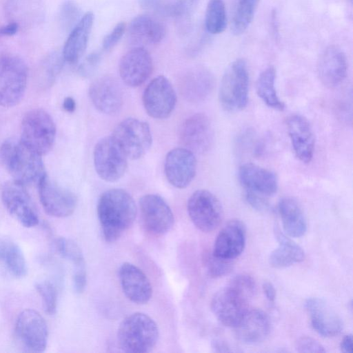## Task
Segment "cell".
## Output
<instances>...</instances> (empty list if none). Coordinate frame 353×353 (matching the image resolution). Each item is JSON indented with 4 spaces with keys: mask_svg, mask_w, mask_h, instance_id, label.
<instances>
[{
    "mask_svg": "<svg viewBox=\"0 0 353 353\" xmlns=\"http://www.w3.org/2000/svg\"><path fill=\"white\" fill-rule=\"evenodd\" d=\"M137 213L136 203L125 190L105 191L97 203V215L103 239L109 243L119 239L134 223Z\"/></svg>",
    "mask_w": 353,
    "mask_h": 353,
    "instance_id": "obj_1",
    "label": "cell"
},
{
    "mask_svg": "<svg viewBox=\"0 0 353 353\" xmlns=\"http://www.w3.org/2000/svg\"><path fill=\"white\" fill-rule=\"evenodd\" d=\"M0 155L13 180L23 185L38 183L46 174L42 156L21 140L5 141L1 145Z\"/></svg>",
    "mask_w": 353,
    "mask_h": 353,
    "instance_id": "obj_2",
    "label": "cell"
},
{
    "mask_svg": "<svg viewBox=\"0 0 353 353\" xmlns=\"http://www.w3.org/2000/svg\"><path fill=\"white\" fill-rule=\"evenodd\" d=\"M159 336V328L148 315L135 312L125 317L117 330L120 348L125 352H148L155 346Z\"/></svg>",
    "mask_w": 353,
    "mask_h": 353,
    "instance_id": "obj_3",
    "label": "cell"
},
{
    "mask_svg": "<svg viewBox=\"0 0 353 353\" xmlns=\"http://www.w3.org/2000/svg\"><path fill=\"white\" fill-rule=\"evenodd\" d=\"M249 73L245 61L237 59L226 68L221 79L219 99L222 108L236 112L245 108L248 100Z\"/></svg>",
    "mask_w": 353,
    "mask_h": 353,
    "instance_id": "obj_4",
    "label": "cell"
},
{
    "mask_svg": "<svg viewBox=\"0 0 353 353\" xmlns=\"http://www.w3.org/2000/svg\"><path fill=\"white\" fill-rule=\"evenodd\" d=\"M28 81V68L20 57L6 54L0 57V105H17L24 96Z\"/></svg>",
    "mask_w": 353,
    "mask_h": 353,
    "instance_id": "obj_5",
    "label": "cell"
},
{
    "mask_svg": "<svg viewBox=\"0 0 353 353\" xmlns=\"http://www.w3.org/2000/svg\"><path fill=\"white\" fill-rule=\"evenodd\" d=\"M56 126L52 117L42 109H34L23 117L21 127V141L43 156L53 147Z\"/></svg>",
    "mask_w": 353,
    "mask_h": 353,
    "instance_id": "obj_6",
    "label": "cell"
},
{
    "mask_svg": "<svg viewBox=\"0 0 353 353\" xmlns=\"http://www.w3.org/2000/svg\"><path fill=\"white\" fill-rule=\"evenodd\" d=\"M112 137L127 157L133 160L143 157L152 142L148 123L135 118L121 121L114 129Z\"/></svg>",
    "mask_w": 353,
    "mask_h": 353,
    "instance_id": "obj_7",
    "label": "cell"
},
{
    "mask_svg": "<svg viewBox=\"0 0 353 353\" xmlns=\"http://www.w3.org/2000/svg\"><path fill=\"white\" fill-rule=\"evenodd\" d=\"M128 157L112 136L100 139L93 152L94 165L99 176L108 182L119 180L128 166Z\"/></svg>",
    "mask_w": 353,
    "mask_h": 353,
    "instance_id": "obj_8",
    "label": "cell"
},
{
    "mask_svg": "<svg viewBox=\"0 0 353 353\" xmlns=\"http://www.w3.org/2000/svg\"><path fill=\"white\" fill-rule=\"evenodd\" d=\"M187 210L193 224L204 232L215 230L223 218L220 201L206 190H198L192 194L187 203Z\"/></svg>",
    "mask_w": 353,
    "mask_h": 353,
    "instance_id": "obj_9",
    "label": "cell"
},
{
    "mask_svg": "<svg viewBox=\"0 0 353 353\" xmlns=\"http://www.w3.org/2000/svg\"><path fill=\"white\" fill-rule=\"evenodd\" d=\"M15 333L27 351H45L48 340V329L46 321L36 310L25 309L19 314L15 323Z\"/></svg>",
    "mask_w": 353,
    "mask_h": 353,
    "instance_id": "obj_10",
    "label": "cell"
},
{
    "mask_svg": "<svg viewBox=\"0 0 353 353\" xmlns=\"http://www.w3.org/2000/svg\"><path fill=\"white\" fill-rule=\"evenodd\" d=\"M142 101L150 117L164 119L173 112L176 103V94L170 81L160 75L154 78L145 87Z\"/></svg>",
    "mask_w": 353,
    "mask_h": 353,
    "instance_id": "obj_11",
    "label": "cell"
},
{
    "mask_svg": "<svg viewBox=\"0 0 353 353\" xmlns=\"http://www.w3.org/2000/svg\"><path fill=\"white\" fill-rule=\"evenodd\" d=\"M1 199L8 212L24 227L32 228L39 223L37 208L25 185L14 180L6 183L1 191Z\"/></svg>",
    "mask_w": 353,
    "mask_h": 353,
    "instance_id": "obj_12",
    "label": "cell"
},
{
    "mask_svg": "<svg viewBox=\"0 0 353 353\" xmlns=\"http://www.w3.org/2000/svg\"><path fill=\"white\" fill-rule=\"evenodd\" d=\"M38 190L41 205L48 214L64 218L75 210V194L52 181L46 174L38 182Z\"/></svg>",
    "mask_w": 353,
    "mask_h": 353,
    "instance_id": "obj_13",
    "label": "cell"
},
{
    "mask_svg": "<svg viewBox=\"0 0 353 353\" xmlns=\"http://www.w3.org/2000/svg\"><path fill=\"white\" fill-rule=\"evenodd\" d=\"M179 137L184 148L194 154L205 153L210 150L214 141L211 121L203 113L190 116L181 124Z\"/></svg>",
    "mask_w": 353,
    "mask_h": 353,
    "instance_id": "obj_14",
    "label": "cell"
},
{
    "mask_svg": "<svg viewBox=\"0 0 353 353\" xmlns=\"http://www.w3.org/2000/svg\"><path fill=\"white\" fill-rule=\"evenodd\" d=\"M141 217L144 228L154 235H163L174 225V215L166 201L159 195L148 194L139 200Z\"/></svg>",
    "mask_w": 353,
    "mask_h": 353,
    "instance_id": "obj_15",
    "label": "cell"
},
{
    "mask_svg": "<svg viewBox=\"0 0 353 353\" xmlns=\"http://www.w3.org/2000/svg\"><path fill=\"white\" fill-rule=\"evenodd\" d=\"M248 302L249 300L228 285L214 295L211 310L221 323L234 327L248 310Z\"/></svg>",
    "mask_w": 353,
    "mask_h": 353,
    "instance_id": "obj_16",
    "label": "cell"
},
{
    "mask_svg": "<svg viewBox=\"0 0 353 353\" xmlns=\"http://www.w3.org/2000/svg\"><path fill=\"white\" fill-rule=\"evenodd\" d=\"M196 160L194 154L185 148L169 151L164 162V172L168 182L179 189L186 188L195 176Z\"/></svg>",
    "mask_w": 353,
    "mask_h": 353,
    "instance_id": "obj_17",
    "label": "cell"
},
{
    "mask_svg": "<svg viewBox=\"0 0 353 353\" xmlns=\"http://www.w3.org/2000/svg\"><path fill=\"white\" fill-rule=\"evenodd\" d=\"M153 68L150 53L141 46L128 50L121 59L119 70L121 79L128 86L135 88L143 84L150 76Z\"/></svg>",
    "mask_w": 353,
    "mask_h": 353,
    "instance_id": "obj_18",
    "label": "cell"
},
{
    "mask_svg": "<svg viewBox=\"0 0 353 353\" xmlns=\"http://www.w3.org/2000/svg\"><path fill=\"white\" fill-rule=\"evenodd\" d=\"M88 92L92 104L103 114H115L122 108V88L112 77L103 76L97 78L90 84Z\"/></svg>",
    "mask_w": 353,
    "mask_h": 353,
    "instance_id": "obj_19",
    "label": "cell"
},
{
    "mask_svg": "<svg viewBox=\"0 0 353 353\" xmlns=\"http://www.w3.org/2000/svg\"><path fill=\"white\" fill-rule=\"evenodd\" d=\"M119 279L125 296L132 302L143 305L152 297V288L145 273L130 263H123L119 269Z\"/></svg>",
    "mask_w": 353,
    "mask_h": 353,
    "instance_id": "obj_20",
    "label": "cell"
},
{
    "mask_svg": "<svg viewBox=\"0 0 353 353\" xmlns=\"http://www.w3.org/2000/svg\"><path fill=\"white\" fill-rule=\"evenodd\" d=\"M316 68L322 84L329 88H336L344 81L347 75L346 56L339 48L330 46L320 55Z\"/></svg>",
    "mask_w": 353,
    "mask_h": 353,
    "instance_id": "obj_21",
    "label": "cell"
},
{
    "mask_svg": "<svg viewBox=\"0 0 353 353\" xmlns=\"http://www.w3.org/2000/svg\"><path fill=\"white\" fill-rule=\"evenodd\" d=\"M245 239L244 223L239 219L230 220L219 232L212 252L218 257L233 260L243 251Z\"/></svg>",
    "mask_w": 353,
    "mask_h": 353,
    "instance_id": "obj_22",
    "label": "cell"
},
{
    "mask_svg": "<svg viewBox=\"0 0 353 353\" xmlns=\"http://www.w3.org/2000/svg\"><path fill=\"white\" fill-rule=\"evenodd\" d=\"M287 129L294 152L302 163H308L314 151V135L312 127L303 116L292 114L287 119Z\"/></svg>",
    "mask_w": 353,
    "mask_h": 353,
    "instance_id": "obj_23",
    "label": "cell"
},
{
    "mask_svg": "<svg viewBox=\"0 0 353 353\" xmlns=\"http://www.w3.org/2000/svg\"><path fill=\"white\" fill-rule=\"evenodd\" d=\"M313 328L325 337L338 335L343 329V321L336 312L325 301L310 298L305 302Z\"/></svg>",
    "mask_w": 353,
    "mask_h": 353,
    "instance_id": "obj_24",
    "label": "cell"
},
{
    "mask_svg": "<svg viewBox=\"0 0 353 353\" xmlns=\"http://www.w3.org/2000/svg\"><path fill=\"white\" fill-rule=\"evenodd\" d=\"M238 174L240 183L246 191L269 196L277 190V177L270 170L248 163L239 167Z\"/></svg>",
    "mask_w": 353,
    "mask_h": 353,
    "instance_id": "obj_25",
    "label": "cell"
},
{
    "mask_svg": "<svg viewBox=\"0 0 353 353\" xmlns=\"http://www.w3.org/2000/svg\"><path fill=\"white\" fill-rule=\"evenodd\" d=\"M270 321L261 310H248L240 322L234 327L236 338L242 343L254 344L263 341L270 331Z\"/></svg>",
    "mask_w": 353,
    "mask_h": 353,
    "instance_id": "obj_26",
    "label": "cell"
},
{
    "mask_svg": "<svg viewBox=\"0 0 353 353\" xmlns=\"http://www.w3.org/2000/svg\"><path fill=\"white\" fill-rule=\"evenodd\" d=\"M94 19V16L92 12H86L70 32L62 51L63 59L68 63L71 64L77 63L84 54Z\"/></svg>",
    "mask_w": 353,
    "mask_h": 353,
    "instance_id": "obj_27",
    "label": "cell"
},
{
    "mask_svg": "<svg viewBox=\"0 0 353 353\" xmlns=\"http://www.w3.org/2000/svg\"><path fill=\"white\" fill-rule=\"evenodd\" d=\"M214 77L206 68L199 67L188 72L182 79L181 90L183 96L192 102L205 99L214 88Z\"/></svg>",
    "mask_w": 353,
    "mask_h": 353,
    "instance_id": "obj_28",
    "label": "cell"
},
{
    "mask_svg": "<svg viewBox=\"0 0 353 353\" xmlns=\"http://www.w3.org/2000/svg\"><path fill=\"white\" fill-rule=\"evenodd\" d=\"M128 33L132 41L141 44H157L165 37L163 24L148 14L135 17L130 23Z\"/></svg>",
    "mask_w": 353,
    "mask_h": 353,
    "instance_id": "obj_29",
    "label": "cell"
},
{
    "mask_svg": "<svg viewBox=\"0 0 353 353\" xmlns=\"http://www.w3.org/2000/svg\"><path fill=\"white\" fill-rule=\"evenodd\" d=\"M278 209L285 234L294 238L303 236L307 223L299 203L292 197H283L279 202Z\"/></svg>",
    "mask_w": 353,
    "mask_h": 353,
    "instance_id": "obj_30",
    "label": "cell"
},
{
    "mask_svg": "<svg viewBox=\"0 0 353 353\" xmlns=\"http://www.w3.org/2000/svg\"><path fill=\"white\" fill-rule=\"evenodd\" d=\"M274 232L279 245L270 255L269 261L272 266L287 268L304 259V251L299 245L282 233L279 228H275Z\"/></svg>",
    "mask_w": 353,
    "mask_h": 353,
    "instance_id": "obj_31",
    "label": "cell"
},
{
    "mask_svg": "<svg viewBox=\"0 0 353 353\" xmlns=\"http://www.w3.org/2000/svg\"><path fill=\"white\" fill-rule=\"evenodd\" d=\"M0 262L15 278L21 279L27 274L28 266L23 252L11 240L5 239L0 242Z\"/></svg>",
    "mask_w": 353,
    "mask_h": 353,
    "instance_id": "obj_32",
    "label": "cell"
},
{
    "mask_svg": "<svg viewBox=\"0 0 353 353\" xmlns=\"http://www.w3.org/2000/svg\"><path fill=\"white\" fill-rule=\"evenodd\" d=\"M276 70L270 65L261 72L256 81V92L267 106L282 111L285 105L279 99L276 88Z\"/></svg>",
    "mask_w": 353,
    "mask_h": 353,
    "instance_id": "obj_33",
    "label": "cell"
},
{
    "mask_svg": "<svg viewBox=\"0 0 353 353\" xmlns=\"http://www.w3.org/2000/svg\"><path fill=\"white\" fill-rule=\"evenodd\" d=\"M260 0H236L230 22L233 34H243L252 23Z\"/></svg>",
    "mask_w": 353,
    "mask_h": 353,
    "instance_id": "obj_34",
    "label": "cell"
},
{
    "mask_svg": "<svg viewBox=\"0 0 353 353\" xmlns=\"http://www.w3.org/2000/svg\"><path fill=\"white\" fill-rule=\"evenodd\" d=\"M205 26L212 34L222 33L227 26V14L223 0H209L205 15Z\"/></svg>",
    "mask_w": 353,
    "mask_h": 353,
    "instance_id": "obj_35",
    "label": "cell"
},
{
    "mask_svg": "<svg viewBox=\"0 0 353 353\" xmlns=\"http://www.w3.org/2000/svg\"><path fill=\"white\" fill-rule=\"evenodd\" d=\"M58 253L64 259L73 263L74 269L85 268V263L81 250L72 240L59 237L55 241Z\"/></svg>",
    "mask_w": 353,
    "mask_h": 353,
    "instance_id": "obj_36",
    "label": "cell"
},
{
    "mask_svg": "<svg viewBox=\"0 0 353 353\" xmlns=\"http://www.w3.org/2000/svg\"><path fill=\"white\" fill-rule=\"evenodd\" d=\"M59 21L66 31H71L82 18L79 5L73 0L64 1L59 8Z\"/></svg>",
    "mask_w": 353,
    "mask_h": 353,
    "instance_id": "obj_37",
    "label": "cell"
},
{
    "mask_svg": "<svg viewBox=\"0 0 353 353\" xmlns=\"http://www.w3.org/2000/svg\"><path fill=\"white\" fill-rule=\"evenodd\" d=\"M232 261L218 257L210 252L204 257V265L210 276L219 278L228 274L232 271Z\"/></svg>",
    "mask_w": 353,
    "mask_h": 353,
    "instance_id": "obj_38",
    "label": "cell"
},
{
    "mask_svg": "<svg viewBox=\"0 0 353 353\" xmlns=\"http://www.w3.org/2000/svg\"><path fill=\"white\" fill-rule=\"evenodd\" d=\"M35 288L39 294L45 312L52 315L57 306V293L54 285L50 281H43L37 283Z\"/></svg>",
    "mask_w": 353,
    "mask_h": 353,
    "instance_id": "obj_39",
    "label": "cell"
},
{
    "mask_svg": "<svg viewBox=\"0 0 353 353\" xmlns=\"http://www.w3.org/2000/svg\"><path fill=\"white\" fill-rule=\"evenodd\" d=\"M248 300L252 299L256 292V285L252 276L240 274L232 279L229 285Z\"/></svg>",
    "mask_w": 353,
    "mask_h": 353,
    "instance_id": "obj_40",
    "label": "cell"
},
{
    "mask_svg": "<svg viewBox=\"0 0 353 353\" xmlns=\"http://www.w3.org/2000/svg\"><path fill=\"white\" fill-rule=\"evenodd\" d=\"M138 2L140 7L148 12L162 17H175L172 1L167 0H138Z\"/></svg>",
    "mask_w": 353,
    "mask_h": 353,
    "instance_id": "obj_41",
    "label": "cell"
},
{
    "mask_svg": "<svg viewBox=\"0 0 353 353\" xmlns=\"http://www.w3.org/2000/svg\"><path fill=\"white\" fill-rule=\"evenodd\" d=\"M63 57L62 53L57 52L50 54L45 63V69L48 82L53 81L59 74L63 63Z\"/></svg>",
    "mask_w": 353,
    "mask_h": 353,
    "instance_id": "obj_42",
    "label": "cell"
},
{
    "mask_svg": "<svg viewBox=\"0 0 353 353\" xmlns=\"http://www.w3.org/2000/svg\"><path fill=\"white\" fill-rule=\"evenodd\" d=\"M295 347L299 352H325V350L323 346L316 339L309 337L303 336L297 340Z\"/></svg>",
    "mask_w": 353,
    "mask_h": 353,
    "instance_id": "obj_43",
    "label": "cell"
},
{
    "mask_svg": "<svg viewBox=\"0 0 353 353\" xmlns=\"http://www.w3.org/2000/svg\"><path fill=\"white\" fill-rule=\"evenodd\" d=\"M125 30V23L123 21L118 23L114 28L107 34L102 42L103 48L109 50L114 48L121 39Z\"/></svg>",
    "mask_w": 353,
    "mask_h": 353,
    "instance_id": "obj_44",
    "label": "cell"
},
{
    "mask_svg": "<svg viewBox=\"0 0 353 353\" xmlns=\"http://www.w3.org/2000/svg\"><path fill=\"white\" fill-rule=\"evenodd\" d=\"M100 61L101 54L99 53L96 52L90 53L79 65L78 68L79 74L84 77H90L97 69Z\"/></svg>",
    "mask_w": 353,
    "mask_h": 353,
    "instance_id": "obj_45",
    "label": "cell"
},
{
    "mask_svg": "<svg viewBox=\"0 0 353 353\" xmlns=\"http://www.w3.org/2000/svg\"><path fill=\"white\" fill-rule=\"evenodd\" d=\"M245 198L248 203L256 210L266 212L270 210V205L264 196L246 191Z\"/></svg>",
    "mask_w": 353,
    "mask_h": 353,
    "instance_id": "obj_46",
    "label": "cell"
},
{
    "mask_svg": "<svg viewBox=\"0 0 353 353\" xmlns=\"http://www.w3.org/2000/svg\"><path fill=\"white\" fill-rule=\"evenodd\" d=\"M199 0H174L172 1L174 5L175 17H187L194 10Z\"/></svg>",
    "mask_w": 353,
    "mask_h": 353,
    "instance_id": "obj_47",
    "label": "cell"
},
{
    "mask_svg": "<svg viewBox=\"0 0 353 353\" xmlns=\"http://www.w3.org/2000/svg\"><path fill=\"white\" fill-rule=\"evenodd\" d=\"M87 276L85 268L74 270L73 286L77 293L84 291L86 286Z\"/></svg>",
    "mask_w": 353,
    "mask_h": 353,
    "instance_id": "obj_48",
    "label": "cell"
},
{
    "mask_svg": "<svg viewBox=\"0 0 353 353\" xmlns=\"http://www.w3.org/2000/svg\"><path fill=\"white\" fill-rule=\"evenodd\" d=\"M19 28V23L15 21L0 27V37L6 36H12L15 34Z\"/></svg>",
    "mask_w": 353,
    "mask_h": 353,
    "instance_id": "obj_49",
    "label": "cell"
},
{
    "mask_svg": "<svg viewBox=\"0 0 353 353\" xmlns=\"http://www.w3.org/2000/svg\"><path fill=\"white\" fill-rule=\"evenodd\" d=\"M263 291L270 302H274L276 298V290L270 281H264L262 285Z\"/></svg>",
    "mask_w": 353,
    "mask_h": 353,
    "instance_id": "obj_50",
    "label": "cell"
},
{
    "mask_svg": "<svg viewBox=\"0 0 353 353\" xmlns=\"http://www.w3.org/2000/svg\"><path fill=\"white\" fill-rule=\"evenodd\" d=\"M341 350L343 352H352V334L345 335L341 343Z\"/></svg>",
    "mask_w": 353,
    "mask_h": 353,
    "instance_id": "obj_51",
    "label": "cell"
},
{
    "mask_svg": "<svg viewBox=\"0 0 353 353\" xmlns=\"http://www.w3.org/2000/svg\"><path fill=\"white\" fill-rule=\"evenodd\" d=\"M212 348L214 352H229L232 351L228 343L219 340H215L212 342Z\"/></svg>",
    "mask_w": 353,
    "mask_h": 353,
    "instance_id": "obj_52",
    "label": "cell"
},
{
    "mask_svg": "<svg viewBox=\"0 0 353 353\" xmlns=\"http://www.w3.org/2000/svg\"><path fill=\"white\" fill-rule=\"evenodd\" d=\"M63 108L68 112H73L76 108V103L72 97L65 98L63 102Z\"/></svg>",
    "mask_w": 353,
    "mask_h": 353,
    "instance_id": "obj_53",
    "label": "cell"
},
{
    "mask_svg": "<svg viewBox=\"0 0 353 353\" xmlns=\"http://www.w3.org/2000/svg\"><path fill=\"white\" fill-rule=\"evenodd\" d=\"M351 2L352 1V0H350Z\"/></svg>",
    "mask_w": 353,
    "mask_h": 353,
    "instance_id": "obj_54",
    "label": "cell"
}]
</instances>
